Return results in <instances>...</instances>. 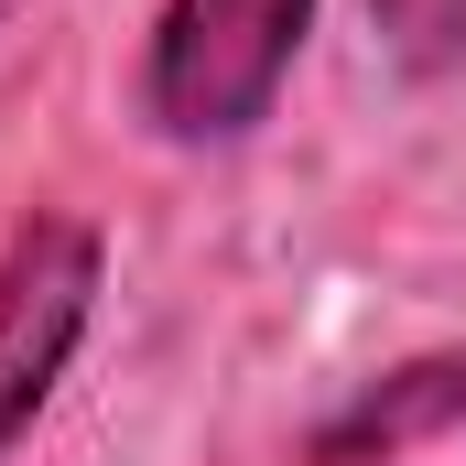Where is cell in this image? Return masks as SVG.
<instances>
[{"label": "cell", "mask_w": 466, "mask_h": 466, "mask_svg": "<svg viewBox=\"0 0 466 466\" xmlns=\"http://www.w3.org/2000/svg\"><path fill=\"white\" fill-rule=\"evenodd\" d=\"M315 33V0H163L141 55V109L163 141H238L260 130L293 55Z\"/></svg>", "instance_id": "obj_1"}, {"label": "cell", "mask_w": 466, "mask_h": 466, "mask_svg": "<svg viewBox=\"0 0 466 466\" xmlns=\"http://www.w3.org/2000/svg\"><path fill=\"white\" fill-rule=\"evenodd\" d=\"M87 315H98V228H76V218L11 228V249H0V456L66 380Z\"/></svg>", "instance_id": "obj_2"}, {"label": "cell", "mask_w": 466, "mask_h": 466, "mask_svg": "<svg viewBox=\"0 0 466 466\" xmlns=\"http://www.w3.org/2000/svg\"><path fill=\"white\" fill-rule=\"evenodd\" d=\"M445 423H466V348L412 358V369L369 380L348 412H326V423H315L304 466H390V456H412V445H434Z\"/></svg>", "instance_id": "obj_3"}, {"label": "cell", "mask_w": 466, "mask_h": 466, "mask_svg": "<svg viewBox=\"0 0 466 466\" xmlns=\"http://www.w3.org/2000/svg\"><path fill=\"white\" fill-rule=\"evenodd\" d=\"M369 33L401 76H445L466 66V0H369Z\"/></svg>", "instance_id": "obj_4"}]
</instances>
